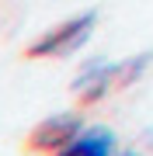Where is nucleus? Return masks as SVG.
<instances>
[{
    "label": "nucleus",
    "mask_w": 153,
    "mask_h": 156,
    "mask_svg": "<svg viewBox=\"0 0 153 156\" xmlns=\"http://www.w3.org/2000/svg\"><path fill=\"white\" fill-rule=\"evenodd\" d=\"M118 156H143V153H136V149H122Z\"/></svg>",
    "instance_id": "obj_5"
},
{
    "label": "nucleus",
    "mask_w": 153,
    "mask_h": 156,
    "mask_svg": "<svg viewBox=\"0 0 153 156\" xmlns=\"http://www.w3.org/2000/svg\"><path fill=\"white\" fill-rule=\"evenodd\" d=\"M150 56H132V59H118V62H108V59H94L87 62L84 69L73 76V97L80 104H97V101L118 94V90L132 87L143 76Z\"/></svg>",
    "instance_id": "obj_1"
},
{
    "label": "nucleus",
    "mask_w": 153,
    "mask_h": 156,
    "mask_svg": "<svg viewBox=\"0 0 153 156\" xmlns=\"http://www.w3.org/2000/svg\"><path fill=\"white\" fill-rule=\"evenodd\" d=\"M80 132H84V118L73 115V111H59V115L42 118V122L28 132L24 149L35 153V156H52V153H59L66 142H73Z\"/></svg>",
    "instance_id": "obj_3"
},
{
    "label": "nucleus",
    "mask_w": 153,
    "mask_h": 156,
    "mask_svg": "<svg viewBox=\"0 0 153 156\" xmlns=\"http://www.w3.org/2000/svg\"><path fill=\"white\" fill-rule=\"evenodd\" d=\"M52 156H118L115 153V132L108 125H91Z\"/></svg>",
    "instance_id": "obj_4"
},
{
    "label": "nucleus",
    "mask_w": 153,
    "mask_h": 156,
    "mask_svg": "<svg viewBox=\"0 0 153 156\" xmlns=\"http://www.w3.org/2000/svg\"><path fill=\"white\" fill-rule=\"evenodd\" d=\"M97 28V11H84V14H73L66 21L52 24L49 31H42L28 49L24 56L28 59H70L91 42V35Z\"/></svg>",
    "instance_id": "obj_2"
}]
</instances>
